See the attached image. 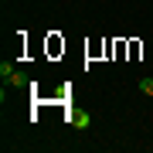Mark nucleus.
<instances>
[{"label":"nucleus","mask_w":153,"mask_h":153,"mask_svg":"<svg viewBox=\"0 0 153 153\" xmlns=\"http://www.w3.org/2000/svg\"><path fill=\"white\" fill-rule=\"evenodd\" d=\"M27 82H31V78L24 75V71H14V75L7 78V85H10V88H24V85H27Z\"/></svg>","instance_id":"1"},{"label":"nucleus","mask_w":153,"mask_h":153,"mask_svg":"<svg viewBox=\"0 0 153 153\" xmlns=\"http://www.w3.org/2000/svg\"><path fill=\"white\" fill-rule=\"evenodd\" d=\"M71 123H75V129H88V126H92V116H75V119H71Z\"/></svg>","instance_id":"2"},{"label":"nucleus","mask_w":153,"mask_h":153,"mask_svg":"<svg viewBox=\"0 0 153 153\" xmlns=\"http://www.w3.org/2000/svg\"><path fill=\"white\" fill-rule=\"evenodd\" d=\"M14 71H17V68L10 65V61H0V75H4V82H7V78L14 75Z\"/></svg>","instance_id":"3"},{"label":"nucleus","mask_w":153,"mask_h":153,"mask_svg":"<svg viewBox=\"0 0 153 153\" xmlns=\"http://www.w3.org/2000/svg\"><path fill=\"white\" fill-rule=\"evenodd\" d=\"M140 88H143V95H153V78H140Z\"/></svg>","instance_id":"4"}]
</instances>
